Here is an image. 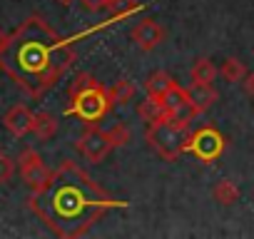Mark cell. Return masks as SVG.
<instances>
[{"instance_id":"1","label":"cell","mask_w":254,"mask_h":239,"mask_svg":"<svg viewBox=\"0 0 254 239\" xmlns=\"http://www.w3.org/2000/svg\"><path fill=\"white\" fill-rule=\"evenodd\" d=\"M28 204L40 222L63 239L82 237L110 209L127 207V202L110 197L80 165L70 160L53 170L43 189L30 192Z\"/></svg>"},{"instance_id":"2","label":"cell","mask_w":254,"mask_h":239,"mask_svg":"<svg viewBox=\"0 0 254 239\" xmlns=\"http://www.w3.org/2000/svg\"><path fill=\"white\" fill-rule=\"evenodd\" d=\"M75 40L77 38H60L40 15H30L13 35H8L0 50V70L25 95L40 100L75 62Z\"/></svg>"},{"instance_id":"3","label":"cell","mask_w":254,"mask_h":239,"mask_svg":"<svg viewBox=\"0 0 254 239\" xmlns=\"http://www.w3.org/2000/svg\"><path fill=\"white\" fill-rule=\"evenodd\" d=\"M112 107L107 97V87L100 85L97 77L90 72H77L70 82V107L65 110L67 117H80L85 125H97Z\"/></svg>"},{"instance_id":"4","label":"cell","mask_w":254,"mask_h":239,"mask_svg":"<svg viewBox=\"0 0 254 239\" xmlns=\"http://www.w3.org/2000/svg\"><path fill=\"white\" fill-rule=\"evenodd\" d=\"M145 140H147V145H150L165 162H175V160L185 152L187 132L177 130L175 125L167 122V120H157V122H147Z\"/></svg>"},{"instance_id":"5","label":"cell","mask_w":254,"mask_h":239,"mask_svg":"<svg viewBox=\"0 0 254 239\" xmlns=\"http://www.w3.org/2000/svg\"><path fill=\"white\" fill-rule=\"evenodd\" d=\"M224 147H227V137H224L214 125H202V127H199L197 132H192V135L187 137V142H185V152L194 155V157H197L199 162H204V165L217 162V160L222 157Z\"/></svg>"},{"instance_id":"6","label":"cell","mask_w":254,"mask_h":239,"mask_svg":"<svg viewBox=\"0 0 254 239\" xmlns=\"http://www.w3.org/2000/svg\"><path fill=\"white\" fill-rule=\"evenodd\" d=\"M112 147H115V145H112L107 130H100L97 125H85V132L75 140V150H77L87 162H92V165L102 162V160L110 155Z\"/></svg>"},{"instance_id":"7","label":"cell","mask_w":254,"mask_h":239,"mask_svg":"<svg viewBox=\"0 0 254 239\" xmlns=\"http://www.w3.org/2000/svg\"><path fill=\"white\" fill-rule=\"evenodd\" d=\"M18 170H20V177H23V182L28 184L30 192L43 189V187L48 184L50 175H53V170H48V165H45V160L40 157V152L33 150V147H25V150L20 152V157H18Z\"/></svg>"},{"instance_id":"8","label":"cell","mask_w":254,"mask_h":239,"mask_svg":"<svg viewBox=\"0 0 254 239\" xmlns=\"http://www.w3.org/2000/svg\"><path fill=\"white\" fill-rule=\"evenodd\" d=\"M130 38H132V43H135L142 53H150V50H155L157 45L165 43L167 30H165V25L157 23L155 18H142V20L130 30Z\"/></svg>"},{"instance_id":"9","label":"cell","mask_w":254,"mask_h":239,"mask_svg":"<svg viewBox=\"0 0 254 239\" xmlns=\"http://www.w3.org/2000/svg\"><path fill=\"white\" fill-rule=\"evenodd\" d=\"M33 120L35 112H30V107L25 105H13L5 115H3V127L13 135V137H25L28 132H33Z\"/></svg>"},{"instance_id":"10","label":"cell","mask_w":254,"mask_h":239,"mask_svg":"<svg viewBox=\"0 0 254 239\" xmlns=\"http://www.w3.org/2000/svg\"><path fill=\"white\" fill-rule=\"evenodd\" d=\"M175 87H177V80H175L170 72H165V70H157V72H152V75L145 80L147 97H152V100H157V102H165V97H167Z\"/></svg>"},{"instance_id":"11","label":"cell","mask_w":254,"mask_h":239,"mask_svg":"<svg viewBox=\"0 0 254 239\" xmlns=\"http://www.w3.org/2000/svg\"><path fill=\"white\" fill-rule=\"evenodd\" d=\"M187 90H190V102L197 115L207 112L214 102H219V90H214V85H190Z\"/></svg>"},{"instance_id":"12","label":"cell","mask_w":254,"mask_h":239,"mask_svg":"<svg viewBox=\"0 0 254 239\" xmlns=\"http://www.w3.org/2000/svg\"><path fill=\"white\" fill-rule=\"evenodd\" d=\"M58 127H60V122H58V117H55L53 112H35L33 135H35L38 140H43V142L53 140V137L58 135Z\"/></svg>"},{"instance_id":"13","label":"cell","mask_w":254,"mask_h":239,"mask_svg":"<svg viewBox=\"0 0 254 239\" xmlns=\"http://www.w3.org/2000/svg\"><path fill=\"white\" fill-rule=\"evenodd\" d=\"M214 77H217V65L209 58H197L192 62V70H190L192 85H212Z\"/></svg>"},{"instance_id":"14","label":"cell","mask_w":254,"mask_h":239,"mask_svg":"<svg viewBox=\"0 0 254 239\" xmlns=\"http://www.w3.org/2000/svg\"><path fill=\"white\" fill-rule=\"evenodd\" d=\"M212 197H214L217 204L232 207V204H237V202L242 199V189H239L232 179H219V182L214 184V189H212Z\"/></svg>"},{"instance_id":"15","label":"cell","mask_w":254,"mask_h":239,"mask_svg":"<svg viewBox=\"0 0 254 239\" xmlns=\"http://www.w3.org/2000/svg\"><path fill=\"white\" fill-rule=\"evenodd\" d=\"M135 92H137V87H135L130 80H127V77H120L115 85L107 87V97H110L112 107H115V105H127V102H132Z\"/></svg>"},{"instance_id":"16","label":"cell","mask_w":254,"mask_h":239,"mask_svg":"<svg viewBox=\"0 0 254 239\" xmlns=\"http://www.w3.org/2000/svg\"><path fill=\"white\" fill-rule=\"evenodd\" d=\"M137 115L145 120V122H157V120H167L170 110H167L165 102H157V100L147 97V100H142L137 105Z\"/></svg>"},{"instance_id":"17","label":"cell","mask_w":254,"mask_h":239,"mask_svg":"<svg viewBox=\"0 0 254 239\" xmlns=\"http://www.w3.org/2000/svg\"><path fill=\"white\" fill-rule=\"evenodd\" d=\"M247 62H242L239 58H227L224 62H222V67H219V75L229 82V85H237V82H242L244 77H247Z\"/></svg>"},{"instance_id":"18","label":"cell","mask_w":254,"mask_h":239,"mask_svg":"<svg viewBox=\"0 0 254 239\" xmlns=\"http://www.w3.org/2000/svg\"><path fill=\"white\" fill-rule=\"evenodd\" d=\"M107 135H110V140H112V145H115V147H125L127 142L132 140V132H130V127H127V125H122V122L112 125V127L107 130Z\"/></svg>"},{"instance_id":"19","label":"cell","mask_w":254,"mask_h":239,"mask_svg":"<svg viewBox=\"0 0 254 239\" xmlns=\"http://www.w3.org/2000/svg\"><path fill=\"white\" fill-rule=\"evenodd\" d=\"M15 167H18V162H15V160H13L8 152L0 150V184H8V182L13 179Z\"/></svg>"},{"instance_id":"20","label":"cell","mask_w":254,"mask_h":239,"mask_svg":"<svg viewBox=\"0 0 254 239\" xmlns=\"http://www.w3.org/2000/svg\"><path fill=\"white\" fill-rule=\"evenodd\" d=\"M242 85V90H244V95H249V97H254V72H247V77L239 82Z\"/></svg>"},{"instance_id":"21","label":"cell","mask_w":254,"mask_h":239,"mask_svg":"<svg viewBox=\"0 0 254 239\" xmlns=\"http://www.w3.org/2000/svg\"><path fill=\"white\" fill-rule=\"evenodd\" d=\"M80 3H82V8H87V10L97 13V0H80Z\"/></svg>"},{"instance_id":"22","label":"cell","mask_w":254,"mask_h":239,"mask_svg":"<svg viewBox=\"0 0 254 239\" xmlns=\"http://www.w3.org/2000/svg\"><path fill=\"white\" fill-rule=\"evenodd\" d=\"M5 40H8V35H5V30H3V28H0V50H3Z\"/></svg>"},{"instance_id":"23","label":"cell","mask_w":254,"mask_h":239,"mask_svg":"<svg viewBox=\"0 0 254 239\" xmlns=\"http://www.w3.org/2000/svg\"><path fill=\"white\" fill-rule=\"evenodd\" d=\"M58 3H60V5H65V8H67V5H72V3H75V0H58ZM77 3H80V0H77Z\"/></svg>"}]
</instances>
